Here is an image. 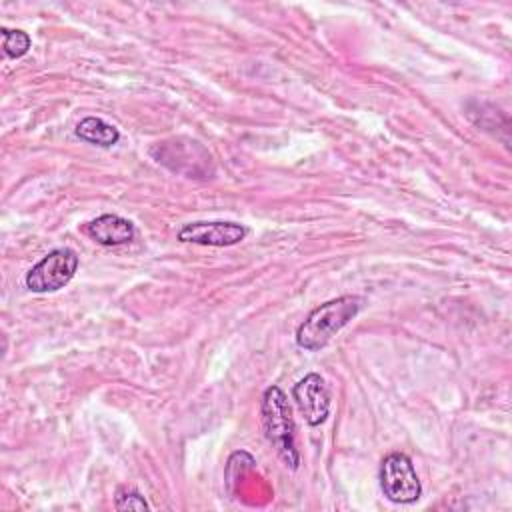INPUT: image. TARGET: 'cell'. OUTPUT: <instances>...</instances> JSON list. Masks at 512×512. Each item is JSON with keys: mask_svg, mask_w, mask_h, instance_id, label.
Here are the masks:
<instances>
[{"mask_svg": "<svg viewBox=\"0 0 512 512\" xmlns=\"http://www.w3.org/2000/svg\"><path fill=\"white\" fill-rule=\"evenodd\" d=\"M380 488L394 504H412L422 496V484L410 456L390 452L380 464Z\"/></svg>", "mask_w": 512, "mask_h": 512, "instance_id": "3", "label": "cell"}, {"mask_svg": "<svg viewBox=\"0 0 512 512\" xmlns=\"http://www.w3.org/2000/svg\"><path fill=\"white\" fill-rule=\"evenodd\" d=\"M362 300L358 296H340L314 308L296 330V344L308 352L324 348L358 312Z\"/></svg>", "mask_w": 512, "mask_h": 512, "instance_id": "1", "label": "cell"}, {"mask_svg": "<svg viewBox=\"0 0 512 512\" xmlns=\"http://www.w3.org/2000/svg\"><path fill=\"white\" fill-rule=\"evenodd\" d=\"M292 398L310 426L322 424L330 414V390L320 374H306L292 388Z\"/></svg>", "mask_w": 512, "mask_h": 512, "instance_id": "5", "label": "cell"}, {"mask_svg": "<svg viewBox=\"0 0 512 512\" xmlns=\"http://www.w3.org/2000/svg\"><path fill=\"white\" fill-rule=\"evenodd\" d=\"M262 424L266 438L274 446L280 460L290 470H296L300 464V456L296 450V428L292 408L286 400V394L278 386L266 388L262 396Z\"/></svg>", "mask_w": 512, "mask_h": 512, "instance_id": "2", "label": "cell"}, {"mask_svg": "<svg viewBox=\"0 0 512 512\" xmlns=\"http://www.w3.org/2000/svg\"><path fill=\"white\" fill-rule=\"evenodd\" d=\"M76 136L84 142H90V144H96L102 148H110L120 140L118 128L108 124L102 118H96V116H88V118L80 120L76 126Z\"/></svg>", "mask_w": 512, "mask_h": 512, "instance_id": "8", "label": "cell"}, {"mask_svg": "<svg viewBox=\"0 0 512 512\" xmlns=\"http://www.w3.org/2000/svg\"><path fill=\"white\" fill-rule=\"evenodd\" d=\"M78 256L70 248H56L48 252L26 272V288L32 292H56L64 288L76 274Z\"/></svg>", "mask_w": 512, "mask_h": 512, "instance_id": "4", "label": "cell"}, {"mask_svg": "<svg viewBox=\"0 0 512 512\" xmlns=\"http://www.w3.org/2000/svg\"><path fill=\"white\" fill-rule=\"evenodd\" d=\"M114 508L116 510H148L150 506L138 490L124 486V488H118L114 496Z\"/></svg>", "mask_w": 512, "mask_h": 512, "instance_id": "10", "label": "cell"}, {"mask_svg": "<svg viewBox=\"0 0 512 512\" xmlns=\"http://www.w3.org/2000/svg\"><path fill=\"white\" fill-rule=\"evenodd\" d=\"M2 32V48L6 58H20L30 50V36L22 30H10V28H0Z\"/></svg>", "mask_w": 512, "mask_h": 512, "instance_id": "9", "label": "cell"}, {"mask_svg": "<svg viewBox=\"0 0 512 512\" xmlns=\"http://www.w3.org/2000/svg\"><path fill=\"white\" fill-rule=\"evenodd\" d=\"M86 234L102 246H122L134 238L136 230L128 218L118 214H102L86 224Z\"/></svg>", "mask_w": 512, "mask_h": 512, "instance_id": "7", "label": "cell"}, {"mask_svg": "<svg viewBox=\"0 0 512 512\" xmlns=\"http://www.w3.org/2000/svg\"><path fill=\"white\" fill-rule=\"evenodd\" d=\"M246 228L236 222H190L180 228L178 240L200 246H234L242 242Z\"/></svg>", "mask_w": 512, "mask_h": 512, "instance_id": "6", "label": "cell"}]
</instances>
